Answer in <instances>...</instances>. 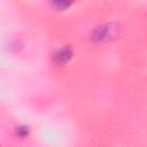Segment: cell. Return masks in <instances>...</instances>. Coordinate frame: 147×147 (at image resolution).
Segmentation results:
<instances>
[{"label":"cell","instance_id":"6da1fadb","mask_svg":"<svg viewBox=\"0 0 147 147\" xmlns=\"http://www.w3.org/2000/svg\"><path fill=\"white\" fill-rule=\"evenodd\" d=\"M119 24L116 22H106L96 25L90 33L88 39L94 45H105L117 38L119 33Z\"/></svg>","mask_w":147,"mask_h":147},{"label":"cell","instance_id":"7a4b0ae2","mask_svg":"<svg viewBox=\"0 0 147 147\" xmlns=\"http://www.w3.org/2000/svg\"><path fill=\"white\" fill-rule=\"evenodd\" d=\"M74 56V51L70 46H62L57 48L52 55V63L56 68H63L67 65Z\"/></svg>","mask_w":147,"mask_h":147},{"label":"cell","instance_id":"3957f363","mask_svg":"<svg viewBox=\"0 0 147 147\" xmlns=\"http://www.w3.org/2000/svg\"><path fill=\"white\" fill-rule=\"evenodd\" d=\"M48 2L54 10H67L74 5L75 0H48Z\"/></svg>","mask_w":147,"mask_h":147},{"label":"cell","instance_id":"277c9868","mask_svg":"<svg viewBox=\"0 0 147 147\" xmlns=\"http://www.w3.org/2000/svg\"><path fill=\"white\" fill-rule=\"evenodd\" d=\"M15 132H16V136H17V137L25 138L26 136H29V127L23 126V125H18V126L15 129Z\"/></svg>","mask_w":147,"mask_h":147}]
</instances>
